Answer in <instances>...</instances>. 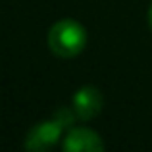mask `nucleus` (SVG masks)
Returning a JSON list of instances; mask_svg holds the SVG:
<instances>
[{
    "label": "nucleus",
    "instance_id": "f257e3e1",
    "mask_svg": "<svg viewBox=\"0 0 152 152\" xmlns=\"http://www.w3.org/2000/svg\"><path fill=\"white\" fill-rule=\"evenodd\" d=\"M48 48L58 58H75L83 52L87 45V33L85 27L75 19H62L54 23L48 31Z\"/></svg>",
    "mask_w": 152,
    "mask_h": 152
},
{
    "label": "nucleus",
    "instance_id": "f03ea898",
    "mask_svg": "<svg viewBox=\"0 0 152 152\" xmlns=\"http://www.w3.org/2000/svg\"><path fill=\"white\" fill-rule=\"evenodd\" d=\"M62 129L64 127L60 125L56 119L37 123L25 137V148L29 152H45V150L52 148V146L60 141Z\"/></svg>",
    "mask_w": 152,
    "mask_h": 152
},
{
    "label": "nucleus",
    "instance_id": "7ed1b4c3",
    "mask_svg": "<svg viewBox=\"0 0 152 152\" xmlns=\"http://www.w3.org/2000/svg\"><path fill=\"white\" fill-rule=\"evenodd\" d=\"M102 106H104V96L93 85L81 87L73 94V110L77 114V118L83 119V121H89V119L96 118L100 114Z\"/></svg>",
    "mask_w": 152,
    "mask_h": 152
},
{
    "label": "nucleus",
    "instance_id": "20e7f679",
    "mask_svg": "<svg viewBox=\"0 0 152 152\" xmlns=\"http://www.w3.org/2000/svg\"><path fill=\"white\" fill-rule=\"evenodd\" d=\"M62 148L66 152H102L104 142L100 135L87 127H75L64 139Z\"/></svg>",
    "mask_w": 152,
    "mask_h": 152
},
{
    "label": "nucleus",
    "instance_id": "39448f33",
    "mask_svg": "<svg viewBox=\"0 0 152 152\" xmlns=\"http://www.w3.org/2000/svg\"><path fill=\"white\" fill-rule=\"evenodd\" d=\"M75 118H77L75 110H69V108L62 106V108H58V110L54 112V118H52V119H56V121H58L60 125L64 127V129H67V127H71V125H73Z\"/></svg>",
    "mask_w": 152,
    "mask_h": 152
},
{
    "label": "nucleus",
    "instance_id": "423d86ee",
    "mask_svg": "<svg viewBox=\"0 0 152 152\" xmlns=\"http://www.w3.org/2000/svg\"><path fill=\"white\" fill-rule=\"evenodd\" d=\"M148 25L152 29V4H150V10H148Z\"/></svg>",
    "mask_w": 152,
    "mask_h": 152
}]
</instances>
